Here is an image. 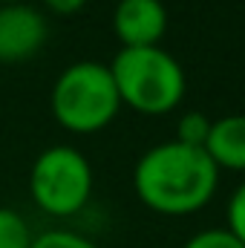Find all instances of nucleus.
Listing matches in <instances>:
<instances>
[{"mask_svg": "<svg viewBox=\"0 0 245 248\" xmlns=\"http://www.w3.org/2000/svg\"><path fill=\"white\" fill-rule=\"evenodd\" d=\"M219 187V168L202 147L176 139L147 147L133 165V190L138 202L162 217H187L202 211Z\"/></svg>", "mask_w": 245, "mask_h": 248, "instance_id": "obj_1", "label": "nucleus"}, {"mask_svg": "<svg viewBox=\"0 0 245 248\" xmlns=\"http://www.w3.org/2000/svg\"><path fill=\"white\" fill-rule=\"evenodd\" d=\"M52 119L72 136L107 130L122 110V98L107 63L75 61L63 66L49 90Z\"/></svg>", "mask_w": 245, "mask_h": 248, "instance_id": "obj_2", "label": "nucleus"}, {"mask_svg": "<svg viewBox=\"0 0 245 248\" xmlns=\"http://www.w3.org/2000/svg\"><path fill=\"white\" fill-rule=\"evenodd\" d=\"M122 98V107H130L141 116H168L184 101L187 75L182 63L162 46L119 49L107 63Z\"/></svg>", "mask_w": 245, "mask_h": 248, "instance_id": "obj_3", "label": "nucleus"}, {"mask_svg": "<svg viewBox=\"0 0 245 248\" xmlns=\"http://www.w3.org/2000/svg\"><path fill=\"white\" fill-rule=\"evenodd\" d=\"M95 190V170L90 159L72 144H52L41 150L29 168V196L46 217H75L87 208Z\"/></svg>", "mask_w": 245, "mask_h": 248, "instance_id": "obj_4", "label": "nucleus"}, {"mask_svg": "<svg viewBox=\"0 0 245 248\" xmlns=\"http://www.w3.org/2000/svg\"><path fill=\"white\" fill-rule=\"evenodd\" d=\"M49 41L46 15L32 3H0V63L35 58Z\"/></svg>", "mask_w": 245, "mask_h": 248, "instance_id": "obj_5", "label": "nucleus"}, {"mask_svg": "<svg viewBox=\"0 0 245 248\" xmlns=\"http://www.w3.org/2000/svg\"><path fill=\"white\" fill-rule=\"evenodd\" d=\"M168 32V6L162 0H119L113 9V35L122 49L162 46Z\"/></svg>", "mask_w": 245, "mask_h": 248, "instance_id": "obj_6", "label": "nucleus"}, {"mask_svg": "<svg viewBox=\"0 0 245 248\" xmlns=\"http://www.w3.org/2000/svg\"><path fill=\"white\" fill-rule=\"evenodd\" d=\"M205 153L219 168V173L222 170L245 173V113L214 119L205 141Z\"/></svg>", "mask_w": 245, "mask_h": 248, "instance_id": "obj_7", "label": "nucleus"}, {"mask_svg": "<svg viewBox=\"0 0 245 248\" xmlns=\"http://www.w3.org/2000/svg\"><path fill=\"white\" fill-rule=\"evenodd\" d=\"M35 231L15 208L0 205V248H32Z\"/></svg>", "mask_w": 245, "mask_h": 248, "instance_id": "obj_8", "label": "nucleus"}, {"mask_svg": "<svg viewBox=\"0 0 245 248\" xmlns=\"http://www.w3.org/2000/svg\"><path fill=\"white\" fill-rule=\"evenodd\" d=\"M211 122L214 119H208L205 113L187 110L182 119H179V124H176V141L205 150V141H208V133H211Z\"/></svg>", "mask_w": 245, "mask_h": 248, "instance_id": "obj_9", "label": "nucleus"}, {"mask_svg": "<svg viewBox=\"0 0 245 248\" xmlns=\"http://www.w3.org/2000/svg\"><path fill=\"white\" fill-rule=\"evenodd\" d=\"M32 248H101L95 240L78 234V231H69V228H49V231H41L35 234Z\"/></svg>", "mask_w": 245, "mask_h": 248, "instance_id": "obj_10", "label": "nucleus"}, {"mask_svg": "<svg viewBox=\"0 0 245 248\" xmlns=\"http://www.w3.org/2000/svg\"><path fill=\"white\" fill-rule=\"evenodd\" d=\"M182 248H245L225 225L219 228H202L193 237H187V243Z\"/></svg>", "mask_w": 245, "mask_h": 248, "instance_id": "obj_11", "label": "nucleus"}, {"mask_svg": "<svg viewBox=\"0 0 245 248\" xmlns=\"http://www.w3.org/2000/svg\"><path fill=\"white\" fill-rule=\"evenodd\" d=\"M225 228L245 246V179L228 196V205H225Z\"/></svg>", "mask_w": 245, "mask_h": 248, "instance_id": "obj_12", "label": "nucleus"}, {"mask_svg": "<svg viewBox=\"0 0 245 248\" xmlns=\"http://www.w3.org/2000/svg\"><path fill=\"white\" fill-rule=\"evenodd\" d=\"M41 3H44L52 15H63V17H66V15H78L90 0H41Z\"/></svg>", "mask_w": 245, "mask_h": 248, "instance_id": "obj_13", "label": "nucleus"}, {"mask_svg": "<svg viewBox=\"0 0 245 248\" xmlns=\"http://www.w3.org/2000/svg\"><path fill=\"white\" fill-rule=\"evenodd\" d=\"M0 3H29V0H0Z\"/></svg>", "mask_w": 245, "mask_h": 248, "instance_id": "obj_14", "label": "nucleus"}]
</instances>
